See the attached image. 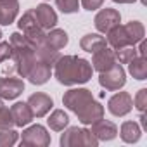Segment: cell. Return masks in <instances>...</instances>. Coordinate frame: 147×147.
I'll use <instances>...</instances> for the list:
<instances>
[{
	"label": "cell",
	"mask_w": 147,
	"mask_h": 147,
	"mask_svg": "<svg viewBox=\"0 0 147 147\" xmlns=\"http://www.w3.org/2000/svg\"><path fill=\"white\" fill-rule=\"evenodd\" d=\"M140 125H142L144 130H147V116H145V111L140 113Z\"/></svg>",
	"instance_id": "obj_31"
},
{
	"label": "cell",
	"mask_w": 147,
	"mask_h": 147,
	"mask_svg": "<svg viewBox=\"0 0 147 147\" xmlns=\"http://www.w3.org/2000/svg\"><path fill=\"white\" fill-rule=\"evenodd\" d=\"M12 57V47L9 42H0V64Z\"/></svg>",
	"instance_id": "obj_29"
},
{
	"label": "cell",
	"mask_w": 147,
	"mask_h": 147,
	"mask_svg": "<svg viewBox=\"0 0 147 147\" xmlns=\"http://www.w3.org/2000/svg\"><path fill=\"white\" fill-rule=\"evenodd\" d=\"M92 133H94V137L97 138V140H113V138H116V135H118V126L113 123V121H107V119H104V118H100V119H97L95 123H92V130H90Z\"/></svg>",
	"instance_id": "obj_15"
},
{
	"label": "cell",
	"mask_w": 147,
	"mask_h": 147,
	"mask_svg": "<svg viewBox=\"0 0 147 147\" xmlns=\"http://www.w3.org/2000/svg\"><path fill=\"white\" fill-rule=\"evenodd\" d=\"M0 38H2V31H0Z\"/></svg>",
	"instance_id": "obj_35"
},
{
	"label": "cell",
	"mask_w": 147,
	"mask_h": 147,
	"mask_svg": "<svg viewBox=\"0 0 147 147\" xmlns=\"http://www.w3.org/2000/svg\"><path fill=\"white\" fill-rule=\"evenodd\" d=\"M52 67H54L52 64H49L47 61L36 57V59L33 61L30 71H28L26 78H28L30 83H33V85H43V83L49 82V78H50V75H52Z\"/></svg>",
	"instance_id": "obj_8"
},
{
	"label": "cell",
	"mask_w": 147,
	"mask_h": 147,
	"mask_svg": "<svg viewBox=\"0 0 147 147\" xmlns=\"http://www.w3.org/2000/svg\"><path fill=\"white\" fill-rule=\"evenodd\" d=\"M18 138H19V133L12 128L0 130V147H11L18 142Z\"/></svg>",
	"instance_id": "obj_26"
},
{
	"label": "cell",
	"mask_w": 147,
	"mask_h": 147,
	"mask_svg": "<svg viewBox=\"0 0 147 147\" xmlns=\"http://www.w3.org/2000/svg\"><path fill=\"white\" fill-rule=\"evenodd\" d=\"M116 62H118V61H116L114 50L107 45V47L99 49L97 52H94V54H92V62H90V64H92V67H94L95 71L104 73V71L111 69Z\"/></svg>",
	"instance_id": "obj_13"
},
{
	"label": "cell",
	"mask_w": 147,
	"mask_h": 147,
	"mask_svg": "<svg viewBox=\"0 0 147 147\" xmlns=\"http://www.w3.org/2000/svg\"><path fill=\"white\" fill-rule=\"evenodd\" d=\"M107 109L113 116H126L133 109V99L128 92L114 94L107 102Z\"/></svg>",
	"instance_id": "obj_10"
},
{
	"label": "cell",
	"mask_w": 147,
	"mask_h": 147,
	"mask_svg": "<svg viewBox=\"0 0 147 147\" xmlns=\"http://www.w3.org/2000/svg\"><path fill=\"white\" fill-rule=\"evenodd\" d=\"M80 47H82V50H85V52H88V54H94V52H97L99 49L107 47V42H106V38L100 36L99 33H88V35H85V36L80 40Z\"/></svg>",
	"instance_id": "obj_20"
},
{
	"label": "cell",
	"mask_w": 147,
	"mask_h": 147,
	"mask_svg": "<svg viewBox=\"0 0 147 147\" xmlns=\"http://www.w3.org/2000/svg\"><path fill=\"white\" fill-rule=\"evenodd\" d=\"M121 140L126 142V144H135L140 140V135H142V128L138 126L137 121H125L121 125Z\"/></svg>",
	"instance_id": "obj_21"
},
{
	"label": "cell",
	"mask_w": 147,
	"mask_h": 147,
	"mask_svg": "<svg viewBox=\"0 0 147 147\" xmlns=\"http://www.w3.org/2000/svg\"><path fill=\"white\" fill-rule=\"evenodd\" d=\"M140 2H142V4H144V5H145V4H147V0H140Z\"/></svg>",
	"instance_id": "obj_34"
},
{
	"label": "cell",
	"mask_w": 147,
	"mask_h": 147,
	"mask_svg": "<svg viewBox=\"0 0 147 147\" xmlns=\"http://www.w3.org/2000/svg\"><path fill=\"white\" fill-rule=\"evenodd\" d=\"M113 2H116V4H133L137 0H113Z\"/></svg>",
	"instance_id": "obj_32"
},
{
	"label": "cell",
	"mask_w": 147,
	"mask_h": 147,
	"mask_svg": "<svg viewBox=\"0 0 147 147\" xmlns=\"http://www.w3.org/2000/svg\"><path fill=\"white\" fill-rule=\"evenodd\" d=\"M67 42H69V36H67V33L64 30L52 28V30L47 31L45 40H43L42 45L47 47V49H50V50H61V49H64L67 45Z\"/></svg>",
	"instance_id": "obj_16"
},
{
	"label": "cell",
	"mask_w": 147,
	"mask_h": 147,
	"mask_svg": "<svg viewBox=\"0 0 147 147\" xmlns=\"http://www.w3.org/2000/svg\"><path fill=\"white\" fill-rule=\"evenodd\" d=\"M18 26H19V30L23 31V35H24V36H26L33 45H36V47H38V45H42V43H43L47 31L38 24V21H36V18H35V14H33V9L26 11V12L19 18Z\"/></svg>",
	"instance_id": "obj_3"
},
{
	"label": "cell",
	"mask_w": 147,
	"mask_h": 147,
	"mask_svg": "<svg viewBox=\"0 0 147 147\" xmlns=\"http://www.w3.org/2000/svg\"><path fill=\"white\" fill-rule=\"evenodd\" d=\"M55 5L62 14H75L80 9V0H55Z\"/></svg>",
	"instance_id": "obj_25"
},
{
	"label": "cell",
	"mask_w": 147,
	"mask_h": 147,
	"mask_svg": "<svg viewBox=\"0 0 147 147\" xmlns=\"http://www.w3.org/2000/svg\"><path fill=\"white\" fill-rule=\"evenodd\" d=\"M128 73L135 80H145L147 78V59L142 55H137L128 62Z\"/></svg>",
	"instance_id": "obj_22"
},
{
	"label": "cell",
	"mask_w": 147,
	"mask_h": 147,
	"mask_svg": "<svg viewBox=\"0 0 147 147\" xmlns=\"http://www.w3.org/2000/svg\"><path fill=\"white\" fill-rule=\"evenodd\" d=\"M133 106H135L140 113L145 111V107H147V88H140V90L137 92V95H135V99H133Z\"/></svg>",
	"instance_id": "obj_28"
},
{
	"label": "cell",
	"mask_w": 147,
	"mask_h": 147,
	"mask_svg": "<svg viewBox=\"0 0 147 147\" xmlns=\"http://www.w3.org/2000/svg\"><path fill=\"white\" fill-rule=\"evenodd\" d=\"M11 113H12V118H14L16 126H26L33 119V113H31L28 102H16L11 107Z\"/></svg>",
	"instance_id": "obj_19"
},
{
	"label": "cell",
	"mask_w": 147,
	"mask_h": 147,
	"mask_svg": "<svg viewBox=\"0 0 147 147\" xmlns=\"http://www.w3.org/2000/svg\"><path fill=\"white\" fill-rule=\"evenodd\" d=\"M92 64L78 55H59L54 64V75L61 85L73 87L87 83L92 78Z\"/></svg>",
	"instance_id": "obj_1"
},
{
	"label": "cell",
	"mask_w": 147,
	"mask_h": 147,
	"mask_svg": "<svg viewBox=\"0 0 147 147\" xmlns=\"http://www.w3.org/2000/svg\"><path fill=\"white\" fill-rule=\"evenodd\" d=\"M47 123H49L50 130H54V131H62V130L69 125V116H67L62 109H55V111L49 116Z\"/></svg>",
	"instance_id": "obj_23"
},
{
	"label": "cell",
	"mask_w": 147,
	"mask_h": 147,
	"mask_svg": "<svg viewBox=\"0 0 147 147\" xmlns=\"http://www.w3.org/2000/svg\"><path fill=\"white\" fill-rule=\"evenodd\" d=\"M92 100H95V99L88 88H71L62 95V104L75 114L82 113Z\"/></svg>",
	"instance_id": "obj_5"
},
{
	"label": "cell",
	"mask_w": 147,
	"mask_h": 147,
	"mask_svg": "<svg viewBox=\"0 0 147 147\" xmlns=\"http://www.w3.org/2000/svg\"><path fill=\"white\" fill-rule=\"evenodd\" d=\"M49 144H50V133L42 125H31L21 135V145L26 147H47Z\"/></svg>",
	"instance_id": "obj_7"
},
{
	"label": "cell",
	"mask_w": 147,
	"mask_h": 147,
	"mask_svg": "<svg viewBox=\"0 0 147 147\" xmlns=\"http://www.w3.org/2000/svg\"><path fill=\"white\" fill-rule=\"evenodd\" d=\"M61 145L62 147H75V145H90L95 147L99 140L94 137V133L87 128H78V126H71L61 135Z\"/></svg>",
	"instance_id": "obj_4"
},
{
	"label": "cell",
	"mask_w": 147,
	"mask_h": 147,
	"mask_svg": "<svg viewBox=\"0 0 147 147\" xmlns=\"http://www.w3.org/2000/svg\"><path fill=\"white\" fill-rule=\"evenodd\" d=\"M125 83H126V73L119 62H116L111 69L99 73V85L106 90H111V92L119 90L125 87Z\"/></svg>",
	"instance_id": "obj_6"
},
{
	"label": "cell",
	"mask_w": 147,
	"mask_h": 147,
	"mask_svg": "<svg viewBox=\"0 0 147 147\" xmlns=\"http://www.w3.org/2000/svg\"><path fill=\"white\" fill-rule=\"evenodd\" d=\"M12 126H16L12 113H11V109L2 106L0 107V130H7V128H12Z\"/></svg>",
	"instance_id": "obj_27"
},
{
	"label": "cell",
	"mask_w": 147,
	"mask_h": 147,
	"mask_svg": "<svg viewBox=\"0 0 147 147\" xmlns=\"http://www.w3.org/2000/svg\"><path fill=\"white\" fill-rule=\"evenodd\" d=\"M33 14H35L36 21H38V24H40L45 31L55 28V24H57V14H55V11H54L49 4H40V5H36V7L33 9Z\"/></svg>",
	"instance_id": "obj_14"
},
{
	"label": "cell",
	"mask_w": 147,
	"mask_h": 147,
	"mask_svg": "<svg viewBox=\"0 0 147 147\" xmlns=\"http://www.w3.org/2000/svg\"><path fill=\"white\" fill-rule=\"evenodd\" d=\"M76 116H78V119H80L82 125H92V123H95L97 119L104 118V107H102L97 100H92V102H90L82 113H78Z\"/></svg>",
	"instance_id": "obj_18"
},
{
	"label": "cell",
	"mask_w": 147,
	"mask_h": 147,
	"mask_svg": "<svg viewBox=\"0 0 147 147\" xmlns=\"http://www.w3.org/2000/svg\"><path fill=\"white\" fill-rule=\"evenodd\" d=\"M24 92V82L23 78L16 76H0V97L12 100L19 97Z\"/></svg>",
	"instance_id": "obj_11"
},
{
	"label": "cell",
	"mask_w": 147,
	"mask_h": 147,
	"mask_svg": "<svg viewBox=\"0 0 147 147\" xmlns=\"http://www.w3.org/2000/svg\"><path fill=\"white\" fill-rule=\"evenodd\" d=\"M144 35H145L144 24L140 21H130L126 24H118L116 28H113L107 33L106 42L113 50H118L123 47L137 45L144 38Z\"/></svg>",
	"instance_id": "obj_2"
},
{
	"label": "cell",
	"mask_w": 147,
	"mask_h": 147,
	"mask_svg": "<svg viewBox=\"0 0 147 147\" xmlns=\"http://www.w3.org/2000/svg\"><path fill=\"white\" fill-rule=\"evenodd\" d=\"M114 55H116V61L119 64H128L131 59H135L138 55V52H137L135 45H131V47H123V49L114 50Z\"/></svg>",
	"instance_id": "obj_24"
},
{
	"label": "cell",
	"mask_w": 147,
	"mask_h": 147,
	"mask_svg": "<svg viewBox=\"0 0 147 147\" xmlns=\"http://www.w3.org/2000/svg\"><path fill=\"white\" fill-rule=\"evenodd\" d=\"M94 23H95L97 31L107 35L113 28H116V26L121 23V14H119L116 9H109V7H106V9L99 11V14L95 16Z\"/></svg>",
	"instance_id": "obj_9"
},
{
	"label": "cell",
	"mask_w": 147,
	"mask_h": 147,
	"mask_svg": "<svg viewBox=\"0 0 147 147\" xmlns=\"http://www.w3.org/2000/svg\"><path fill=\"white\" fill-rule=\"evenodd\" d=\"M2 106H4V99H2V97H0V107H2Z\"/></svg>",
	"instance_id": "obj_33"
},
{
	"label": "cell",
	"mask_w": 147,
	"mask_h": 147,
	"mask_svg": "<svg viewBox=\"0 0 147 147\" xmlns=\"http://www.w3.org/2000/svg\"><path fill=\"white\" fill-rule=\"evenodd\" d=\"M26 102H28V106H30V109H31V113H33V118H42V116H45V114L52 109V106H54L52 97L47 95V94H43V92L31 94Z\"/></svg>",
	"instance_id": "obj_12"
},
{
	"label": "cell",
	"mask_w": 147,
	"mask_h": 147,
	"mask_svg": "<svg viewBox=\"0 0 147 147\" xmlns=\"http://www.w3.org/2000/svg\"><path fill=\"white\" fill-rule=\"evenodd\" d=\"M80 2H82V5H83L87 11H97V9L102 7L104 0H80Z\"/></svg>",
	"instance_id": "obj_30"
},
{
	"label": "cell",
	"mask_w": 147,
	"mask_h": 147,
	"mask_svg": "<svg viewBox=\"0 0 147 147\" xmlns=\"http://www.w3.org/2000/svg\"><path fill=\"white\" fill-rule=\"evenodd\" d=\"M19 14V2L18 0H0V24L9 26L16 21Z\"/></svg>",
	"instance_id": "obj_17"
}]
</instances>
